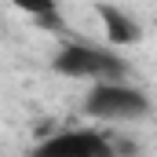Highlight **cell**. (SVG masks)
<instances>
[{
    "label": "cell",
    "instance_id": "cell-4",
    "mask_svg": "<svg viewBox=\"0 0 157 157\" xmlns=\"http://www.w3.org/2000/svg\"><path fill=\"white\" fill-rule=\"evenodd\" d=\"M95 11H99V18H102V29H106V40H110V44L124 48V44H139V40H143V26H139L124 7H117V4H99Z\"/></svg>",
    "mask_w": 157,
    "mask_h": 157
},
{
    "label": "cell",
    "instance_id": "cell-1",
    "mask_svg": "<svg viewBox=\"0 0 157 157\" xmlns=\"http://www.w3.org/2000/svg\"><path fill=\"white\" fill-rule=\"evenodd\" d=\"M51 66L62 77H80V80H124L128 77V62L113 48H99V44H84V40H62Z\"/></svg>",
    "mask_w": 157,
    "mask_h": 157
},
{
    "label": "cell",
    "instance_id": "cell-2",
    "mask_svg": "<svg viewBox=\"0 0 157 157\" xmlns=\"http://www.w3.org/2000/svg\"><path fill=\"white\" fill-rule=\"evenodd\" d=\"M154 102L143 88L124 80H91V91L84 95V113L91 121H143L150 117Z\"/></svg>",
    "mask_w": 157,
    "mask_h": 157
},
{
    "label": "cell",
    "instance_id": "cell-3",
    "mask_svg": "<svg viewBox=\"0 0 157 157\" xmlns=\"http://www.w3.org/2000/svg\"><path fill=\"white\" fill-rule=\"evenodd\" d=\"M37 150L55 157H113V135L99 128H62L51 139H44Z\"/></svg>",
    "mask_w": 157,
    "mask_h": 157
},
{
    "label": "cell",
    "instance_id": "cell-5",
    "mask_svg": "<svg viewBox=\"0 0 157 157\" xmlns=\"http://www.w3.org/2000/svg\"><path fill=\"white\" fill-rule=\"evenodd\" d=\"M18 11H26L33 22H40L44 29H59L62 15H59V0H11Z\"/></svg>",
    "mask_w": 157,
    "mask_h": 157
}]
</instances>
